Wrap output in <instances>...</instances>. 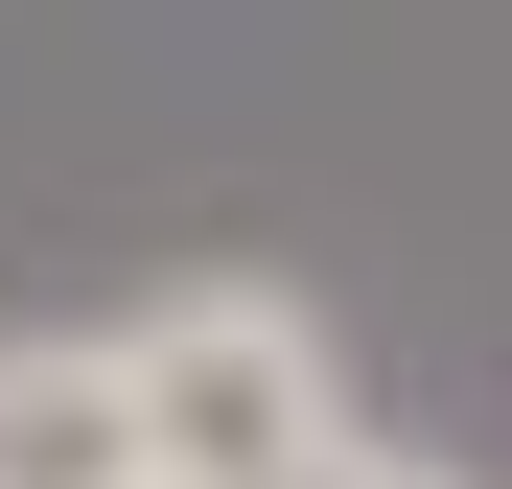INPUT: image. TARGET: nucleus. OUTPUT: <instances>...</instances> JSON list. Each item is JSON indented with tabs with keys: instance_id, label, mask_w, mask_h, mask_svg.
I'll list each match as a JSON object with an SVG mask.
<instances>
[{
	"instance_id": "f03ea898",
	"label": "nucleus",
	"mask_w": 512,
	"mask_h": 489,
	"mask_svg": "<svg viewBox=\"0 0 512 489\" xmlns=\"http://www.w3.org/2000/svg\"><path fill=\"white\" fill-rule=\"evenodd\" d=\"M0 489H163V420H140L117 326H0Z\"/></svg>"
},
{
	"instance_id": "7ed1b4c3",
	"label": "nucleus",
	"mask_w": 512,
	"mask_h": 489,
	"mask_svg": "<svg viewBox=\"0 0 512 489\" xmlns=\"http://www.w3.org/2000/svg\"><path fill=\"white\" fill-rule=\"evenodd\" d=\"M303 489H466V466H419V443H350V466H303Z\"/></svg>"
},
{
	"instance_id": "f257e3e1",
	"label": "nucleus",
	"mask_w": 512,
	"mask_h": 489,
	"mask_svg": "<svg viewBox=\"0 0 512 489\" xmlns=\"http://www.w3.org/2000/svg\"><path fill=\"white\" fill-rule=\"evenodd\" d=\"M140 420H163V489H303V466H350V350H326V303L303 280H163L140 326Z\"/></svg>"
}]
</instances>
